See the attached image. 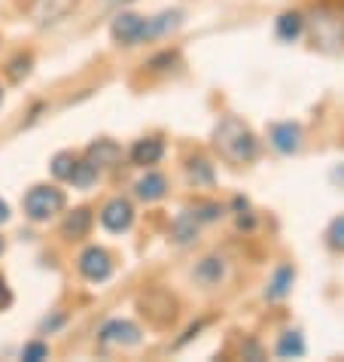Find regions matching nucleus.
I'll use <instances>...</instances> for the list:
<instances>
[{"label": "nucleus", "instance_id": "19", "mask_svg": "<svg viewBox=\"0 0 344 362\" xmlns=\"http://www.w3.org/2000/svg\"><path fill=\"white\" fill-rule=\"evenodd\" d=\"M95 177H98V168H95V165L86 158V162H76V165H74V174H70V183H74L76 189H88V186L95 183Z\"/></svg>", "mask_w": 344, "mask_h": 362}, {"label": "nucleus", "instance_id": "17", "mask_svg": "<svg viewBox=\"0 0 344 362\" xmlns=\"http://www.w3.org/2000/svg\"><path fill=\"white\" fill-rule=\"evenodd\" d=\"M302 28H305V22H302L299 13H283V16L277 18V37L287 40V43H292V40L302 34Z\"/></svg>", "mask_w": 344, "mask_h": 362}, {"label": "nucleus", "instance_id": "23", "mask_svg": "<svg viewBox=\"0 0 344 362\" xmlns=\"http://www.w3.org/2000/svg\"><path fill=\"white\" fill-rule=\"evenodd\" d=\"M46 356H49V347L43 344V341H31V344L22 347V359H28V362H40Z\"/></svg>", "mask_w": 344, "mask_h": 362}, {"label": "nucleus", "instance_id": "9", "mask_svg": "<svg viewBox=\"0 0 344 362\" xmlns=\"http://www.w3.org/2000/svg\"><path fill=\"white\" fill-rule=\"evenodd\" d=\"M86 156L95 168H113V165H119V158H122V146L113 144V140H95V144L86 149Z\"/></svg>", "mask_w": 344, "mask_h": 362}, {"label": "nucleus", "instance_id": "4", "mask_svg": "<svg viewBox=\"0 0 344 362\" xmlns=\"http://www.w3.org/2000/svg\"><path fill=\"white\" fill-rule=\"evenodd\" d=\"M98 341L101 344H122V347H134L140 341V329L128 320H110L104 323V329L98 332Z\"/></svg>", "mask_w": 344, "mask_h": 362}, {"label": "nucleus", "instance_id": "2", "mask_svg": "<svg viewBox=\"0 0 344 362\" xmlns=\"http://www.w3.org/2000/svg\"><path fill=\"white\" fill-rule=\"evenodd\" d=\"M64 207V192L55 186H34L25 195V214L34 223H46L49 216H55Z\"/></svg>", "mask_w": 344, "mask_h": 362}, {"label": "nucleus", "instance_id": "10", "mask_svg": "<svg viewBox=\"0 0 344 362\" xmlns=\"http://www.w3.org/2000/svg\"><path fill=\"white\" fill-rule=\"evenodd\" d=\"M271 144H275V149L283 156L296 153L299 144H302V128L292 125V122H277L275 128H271Z\"/></svg>", "mask_w": 344, "mask_h": 362}, {"label": "nucleus", "instance_id": "27", "mask_svg": "<svg viewBox=\"0 0 344 362\" xmlns=\"http://www.w3.org/2000/svg\"><path fill=\"white\" fill-rule=\"evenodd\" d=\"M9 219V207H6V201H0V223H6Z\"/></svg>", "mask_w": 344, "mask_h": 362}, {"label": "nucleus", "instance_id": "18", "mask_svg": "<svg viewBox=\"0 0 344 362\" xmlns=\"http://www.w3.org/2000/svg\"><path fill=\"white\" fill-rule=\"evenodd\" d=\"M277 356L289 359V356H305V341H302L299 332H287L280 341H277Z\"/></svg>", "mask_w": 344, "mask_h": 362}, {"label": "nucleus", "instance_id": "28", "mask_svg": "<svg viewBox=\"0 0 344 362\" xmlns=\"http://www.w3.org/2000/svg\"><path fill=\"white\" fill-rule=\"evenodd\" d=\"M0 253H4V240H0Z\"/></svg>", "mask_w": 344, "mask_h": 362}, {"label": "nucleus", "instance_id": "8", "mask_svg": "<svg viewBox=\"0 0 344 362\" xmlns=\"http://www.w3.org/2000/svg\"><path fill=\"white\" fill-rule=\"evenodd\" d=\"M161 156H165V144L156 137H144L137 140L134 146H131V162L140 165V168H153L161 162Z\"/></svg>", "mask_w": 344, "mask_h": 362}, {"label": "nucleus", "instance_id": "7", "mask_svg": "<svg viewBox=\"0 0 344 362\" xmlns=\"http://www.w3.org/2000/svg\"><path fill=\"white\" fill-rule=\"evenodd\" d=\"M74 4L76 0H34L31 16L40 25H52V22H62L70 9H74Z\"/></svg>", "mask_w": 344, "mask_h": 362}, {"label": "nucleus", "instance_id": "24", "mask_svg": "<svg viewBox=\"0 0 344 362\" xmlns=\"http://www.w3.org/2000/svg\"><path fill=\"white\" fill-rule=\"evenodd\" d=\"M329 244L336 250H344V216H338L336 223L329 226Z\"/></svg>", "mask_w": 344, "mask_h": 362}, {"label": "nucleus", "instance_id": "6", "mask_svg": "<svg viewBox=\"0 0 344 362\" xmlns=\"http://www.w3.org/2000/svg\"><path fill=\"white\" fill-rule=\"evenodd\" d=\"M144 31H147V18H140L134 13H122L113 22V40H119L125 46L144 43Z\"/></svg>", "mask_w": 344, "mask_h": 362}, {"label": "nucleus", "instance_id": "1", "mask_svg": "<svg viewBox=\"0 0 344 362\" xmlns=\"http://www.w3.org/2000/svg\"><path fill=\"white\" fill-rule=\"evenodd\" d=\"M214 146L219 149V156L226 158V162H231V165H247V162H253V158H256V153H259L253 132H250L244 122H241V119H235V116L222 119V122L217 125V132H214Z\"/></svg>", "mask_w": 344, "mask_h": 362}, {"label": "nucleus", "instance_id": "3", "mask_svg": "<svg viewBox=\"0 0 344 362\" xmlns=\"http://www.w3.org/2000/svg\"><path fill=\"white\" fill-rule=\"evenodd\" d=\"M79 271H83L86 280H92V284H104L110 277V271H113V262H110V253L101 247H88L83 256H79Z\"/></svg>", "mask_w": 344, "mask_h": 362}, {"label": "nucleus", "instance_id": "16", "mask_svg": "<svg viewBox=\"0 0 344 362\" xmlns=\"http://www.w3.org/2000/svg\"><path fill=\"white\" fill-rule=\"evenodd\" d=\"M177 25H180V13H161L159 18H149V22H147L144 40H156V37H165L168 31H174Z\"/></svg>", "mask_w": 344, "mask_h": 362}, {"label": "nucleus", "instance_id": "11", "mask_svg": "<svg viewBox=\"0 0 344 362\" xmlns=\"http://www.w3.org/2000/svg\"><path fill=\"white\" fill-rule=\"evenodd\" d=\"M88 228H92V210L79 207L74 214H67V219L62 223V235L70 240H79V238L88 235Z\"/></svg>", "mask_w": 344, "mask_h": 362}, {"label": "nucleus", "instance_id": "12", "mask_svg": "<svg viewBox=\"0 0 344 362\" xmlns=\"http://www.w3.org/2000/svg\"><path fill=\"white\" fill-rule=\"evenodd\" d=\"M192 277H195V284L201 286H217L222 277H226V265H222V259L210 256V259H201L198 268L192 271Z\"/></svg>", "mask_w": 344, "mask_h": 362}, {"label": "nucleus", "instance_id": "25", "mask_svg": "<svg viewBox=\"0 0 344 362\" xmlns=\"http://www.w3.org/2000/svg\"><path fill=\"white\" fill-rule=\"evenodd\" d=\"M192 214L198 216V223H201V219H205V223H210V219H217V216H219V207H217V204H205V207L192 210Z\"/></svg>", "mask_w": 344, "mask_h": 362}, {"label": "nucleus", "instance_id": "13", "mask_svg": "<svg viewBox=\"0 0 344 362\" xmlns=\"http://www.w3.org/2000/svg\"><path fill=\"white\" fill-rule=\"evenodd\" d=\"M292 280H296V271H292V265H280L275 271V277H271L268 289H265V298L268 301H280L292 289Z\"/></svg>", "mask_w": 344, "mask_h": 362}, {"label": "nucleus", "instance_id": "5", "mask_svg": "<svg viewBox=\"0 0 344 362\" xmlns=\"http://www.w3.org/2000/svg\"><path fill=\"white\" fill-rule=\"evenodd\" d=\"M101 223H104L107 231H128L131 223H134V210H131L125 198H113L101 210Z\"/></svg>", "mask_w": 344, "mask_h": 362}, {"label": "nucleus", "instance_id": "14", "mask_svg": "<svg viewBox=\"0 0 344 362\" xmlns=\"http://www.w3.org/2000/svg\"><path fill=\"white\" fill-rule=\"evenodd\" d=\"M171 231H174V240L177 244H192L198 235V216L192 214V210H186V214H180L174 219V226H171Z\"/></svg>", "mask_w": 344, "mask_h": 362}, {"label": "nucleus", "instance_id": "26", "mask_svg": "<svg viewBox=\"0 0 344 362\" xmlns=\"http://www.w3.org/2000/svg\"><path fill=\"white\" fill-rule=\"evenodd\" d=\"M13 305V293H9V286H6V280L0 277V310Z\"/></svg>", "mask_w": 344, "mask_h": 362}, {"label": "nucleus", "instance_id": "15", "mask_svg": "<svg viewBox=\"0 0 344 362\" xmlns=\"http://www.w3.org/2000/svg\"><path fill=\"white\" fill-rule=\"evenodd\" d=\"M165 189H168L165 177L156 174V170H149V174L137 183V198H144V201H159L161 195H165Z\"/></svg>", "mask_w": 344, "mask_h": 362}, {"label": "nucleus", "instance_id": "22", "mask_svg": "<svg viewBox=\"0 0 344 362\" xmlns=\"http://www.w3.org/2000/svg\"><path fill=\"white\" fill-rule=\"evenodd\" d=\"M31 74V55H18V58H13V62H9V76L16 79H22V76H28Z\"/></svg>", "mask_w": 344, "mask_h": 362}, {"label": "nucleus", "instance_id": "21", "mask_svg": "<svg viewBox=\"0 0 344 362\" xmlns=\"http://www.w3.org/2000/svg\"><path fill=\"white\" fill-rule=\"evenodd\" d=\"M74 165H76V158L70 153H62V156H55V162H52V174L58 180H70V174H74Z\"/></svg>", "mask_w": 344, "mask_h": 362}, {"label": "nucleus", "instance_id": "20", "mask_svg": "<svg viewBox=\"0 0 344 362\" xmlns=\"http://www.w3.org/2000/svg\"><path fill=\"white\" fill-rule=\"evenodd\" d=\"M189 180L195 186H210L214 183V168H210L205 158H195V162L189 165Z\"/></svg>", "mask_w": 344, "mask_h": 362}]
</instances>
